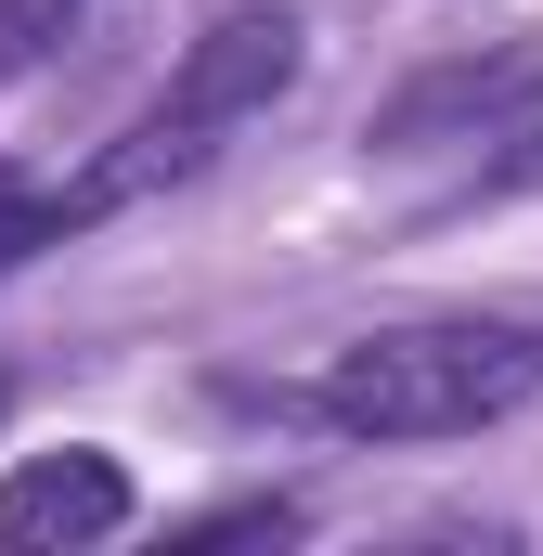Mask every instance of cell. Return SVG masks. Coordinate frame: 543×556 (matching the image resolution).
Wrapping results in <instances>:
<instances>
[{"label":"cell","instance_id":"1","mask_svg":"<svg viewBox=\"0 0 543 556\" xmlns=\"http://www.w3.org/2000/svg\"><path fill=\"white\" fill-rule=\"evenodd\" d=\"M531 402H543V324H518V311L376 324L311 376V415L337 440H479Z\"/></svg>","mask_w":543,"mask_h":556},{"label":"cell","instance_id":"5","mask_svg":"<svg viewBox=\"0 0 543 556\" xmlns=\"http://www.w3.org/2000/svg\"><path fill=\"white\" fill-rule=\"evenodd\" d=\"M65 233H91V220H78V194H65V181L0 168V273H13V260H39V247H65Z\"/></svg>","mask_w":543,"mask_h":556},{"label":"cell","instance_id":"7","mask_svg":"<svg viewBox=\"0 0 543 556\" xmlns=\"http://www.w3.org/2000/svg\"><path fill=\"white\" fill-rule=\"evenodd\" d=\"M260 531H298V505H220V518H194V544H260Z\"/></svg>","mask_w":543,"mask_h":556},{"label":"cell","instance_id":"2","mask_svg":"<svg viewBox=\"0 0 543 556\" xmlns=\"http://www.w3.org/2000/svg\"><path fill=\"white\" fill-rule=\"evenodd\" d=\"M298 65H311V26H298L285 0H233V13L181 52V78H168L130 130H117L78 181H65V194H78V220H117V207H142V194L194 181V168L247 130L260 104H285V91H298Z\"/></svg>","mask_w":543,"mask_h":556},{"label":"cell","instance_id":"3","mask_svg":"<svg viewBox=\"0 0 543 556\" xmlns=\"http://www.w3.org/2000/svg\"><path fill=\"white\" fill-rule=\"evenodd\" d=\"M142 518L130 466L117 453H91V440H65V453H26L13 479H0V544L13 556H78V544H117Z\"/></svg>","mask_w":543,"mask_h":556},{"label":"cell","instance_id":"6","mask_svg":"<svg viewBox=\"0 0 543 556\" xmlns=\"http://www.w3.org/2000/svg\"><path fill=\"white\" fill-rule=\"evenodd\" d=\"M479 194H543V104L492 142V155H479Z\"/></svg>","mask_w":543,"mask_h":556},{"label":"cell","instance_id":"4","mask_svg":"<svg viewBox=\"0 0 543 556\" xmlns=\"http://www.w3.org/2000/svg\"><path fill=\"white\" fill-rule=\"evenodd\" d=\"M531 104H543V52H466V65H427L376 130L389 142H505Z\"/></svg>","mask_w":543,"mask_h":556}]
</instances>
